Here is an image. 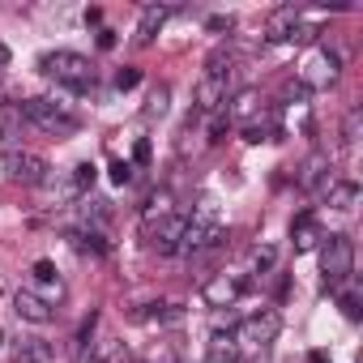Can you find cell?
<instances>
[{
    "mask_svg": "<svg viewBox=\"0 0 363 363\" xmlns=\"http://www.w3.org/2000/svg\"><path fill=\"white\" fill-rule=\"evenodd\" d=\"M90 184H94V167H90V162H77V167H73V189L82 193V189H90Z\"/></svg>",
    "mask_w": 363,
    "mask_h": 363,
    "instance_id": "obj_25",
    "label": "cell"
},
{
    "mask_svg": "<svg viewBox=\"0 0 363 363\" xmlns=\"http://www.w3.org/2000/svg\"><path fill=\"white\" fill-rule=\"evenodd\" d=\"M5 65H9V48H5V43H0V69H5Z\"/></svg>",
    "mask_w": 363,
    "mask_h": 363,
    "instance_id": "obj_37",
    "label": "cell"
},
{
    "mask_svg": "<svg viewBox=\"0 0 363 363\" xmlns=\"http://www.w3.org/2000/svg\"><path fill=\"white\" fill-rule=\"evenodd\" d=\"M291 240H295V252H312L325 235H320V227H316L312 214H299V218L291 223Z\"/></svg>",
    "mask_w": 363,
    "mask_h": 363,
    "instance_id": "obj_13",
    "label": "cell"
},
{
    "mask_svg": "<svg viewBox=\"0 0 363 363\" xmlns=\"http://www.w3.org/2000/svg\"><path fill=\"white\" fill-rule=\"evenodd\" d=\"M35 278H39L43 286H48V282H60V278H56V265H52V261H39V265H35Z\"/></svg>",
    "mask_w": 363,
    "mask_h": 363,
    "instance_id": "obj_30",
    "label": "cell"
},
{
    "mask_svg": "<svg viewBox=\"0 0 363 363\" xmlns=\"http://www.w3.org/2000/svg\"><path fill=\"white\" fill-rule=\"evenodd\" d=\"M274 261H278V248H274V244H261V248L252 252V269H257V274H269Z\"/></svg>",
    "mask_w": 363,
    "mask_h": 363,
    "instance_id": "obj_22",
    "label": "cell"
},
{
    "mask_svg": "<svg viewBox=\"0 0 363 363\" xmlns=\"http://www.w3.org/2000/svg\"><path fill=\"white\" fill-rule=\"evenodd\" d=\"M13 363H52V346L43 337H22L13 346Z\"/></svg>",
    "mask_w": 363,
    "mask_h": 363,
    "instance_id": "obj_17",
    "label": "cell"
},
{
    "mask_svg": "<svg viewBox=\"0 0 363 363\" xmlns=\"http://www.w3.org/2000/svg\"><path fill=\"white\" fill-rule=\"evenodd\" d=\"M150 363H179V354H175L171 346H154V354H150Z\"/></svg>",
    "mask_w": 363,
    "mask_h": 363,
    "instance_id": "obj_31",
    "label": "cell"
},
{
    "mask_svg": "<svg viewBox=\"0 0 363 363\" xmlns=\"http://www.w3.org/2000/svg\"><path fill=\"white\" fill-rule=\"evenodd\" d=\"M308 363H329V354H325V350H312V354H308Z\"/></svg>",
    "mask_w": 363,
    "mask_h": 363,
    "instance_id": "obj_36",
    "label": "cell"
},
{
    "mask_svg": "<svg viewBox=\"0 0 363 363\" xmlns=\"http://www.w3.org/2000/svg\"><path fill=\"white\" fill-rule=\"evenodd\" d=\"M167 18H171L167 5H145V9H141V22H137V43H150V39L162 30Z\"/></svg>",
    "mask_w": 363,
    "mask_h": 363,
    "instance_id": "obj_16",
    "label": "cell"
},
{
    "mask_svg": "<svg viewBox=\"0 0 363 363\" xmlns=\"http://www.w3.org/2000/svg\"><path fill=\"white\" fill-rule=\"evenodd\" d=\"M299 189H329L333 179H329V158L325 154H308L303 162H299Z\"/></svg>",
    "mask_w": 363,
    "mask_h": 363,
    "instance_id": "obj_11",
    "label": "cell"
},
{
    "mask_svg": "<svg viewBox=\"0 0 363 363\" xmlns=\"http://www.w3.org/2000/svg\"><path fill=\"white\" fill-rule=\"evenodd\" d=\"M337 73H342V56H337V52H329V48H320V52L308 60V69H303V77H299V82L312 90V86H329Z\"/></svg>",
    "mask_w": 363,
    "mask_h": 363,
    "instance_id": "obj_8",
    "label": "cell"
},
{
    "mask_svg": "<svg viewBox=\"0 0 363 363\" xmlns=\"http://www.w3.org/2000/svg\"><path fill=\"white\" fill-rule=\"evenodd\" d=\"M223 244V223H218V214H214V206L210 201H201V210H197V218L193 223H184V235H179V257H197V252H210V248H218Z\"/></svg>",
    "mask_w": 363,
    "mask_h": 363,
    "instance_id": "obj_1",
    "label": "cell"
},
{
    "mask_svg": "<svg viewBox=\"0 0 363 363\" xmlns=\"http://www.w3.org/2000/svg\"><path fill=\"white\" fill-rule=\"evenodd\" d=\"M99 48H116V30H103L99 35Z\"/></svg>",
    "mask_w": 363,
    "mask_h": 363,
    "instance_id": "obj_34",
    "label": "cell"
},
{
    "mask_svg": "<svg viewBox=\"0 0 363 363\" xmlns=\"http://www.w3.org/2000/svg\"><path fill=\"white\" fill-rule=\"evenodd\" d=\"M206 354H210V363H240V346H235L231 333H214L210 346H206Z\"/></svg>",
    "mask_w": 363,
    "mask_h": 363,
    "instance_id": "obj_18",
    "label": "cell"
},
{
    "mask_svg": "<svg viewBox=\"0 0 363 363\" xmlns=\"http://www.w3.org/2000/svg\"><path fill=\"white\" fill-rule=\"evenodd\" d=\"M244 291H248V282H240V278H227V274H223V278H214V282L206 286V299H210L214 308H227V303H231L235 295H244Z\"/></svg>",
    "mask_w": 363,
    "mask_h": 363,
    "instance_id": "obj_15",
    "label": "cell"
},
{
    "mask_svg": "<svg viewBox=\"0 0 363 363\" xmlns=\"http://www.w3.org/2000/svg\"><path fill=\"white\" fill-rule=\"evenodd\" d=\"M278 333H282V316H278V312H257V316L240 320V329H235L231 337H235V342H248V346H269Z\"/></svg>",
    "mask_w": 363,
    "mask_h": 363,
    "instance_id": "obj_6",
    "label": "cell"
},
{
    "mask_svg": "<svg viewBox=\"0 0 363 363\" xmlns=\"http://www.w3.org/2000/svg\"><path fill=\"white\" fill-rule=\"evenodd\" d=\"M206 26H210V30H214V35H223V30H231V26H235V22H231V18H223V13H214V18H210V22H206Z\"/></svg>",
    "mask_w": 363,
    "mask_h": 363,
    "instance_id": "obj_33",
    "label": "cell"
},
{
    "mask_svg": "<svg viewBox=\"0 0 363 363\" xmlns=\"http://www.w3.org/2000/svg\"><path fill=\"white\" fill-rule=\"evenodd\" d=\"M325 201H329V210H354L359 206V184L354 179H333V184L325 189Z\"/></svg>",
    "mask_w": 363,
    "mask_h": 363,
    "instance_id": "obj_14",
    "label": "cell"
},
{
    "mask_svg": "<svg viewBox=\"0 0 363 363\" xmlns=\"http://www.w3.org/2000/svg\"><path fill=\"white\" fill-rule=\"evenodd\" d=\"M184 223L179 214H162V218H145V244L158 252V257H175L179 248V235H184Z\"/></svg>",
    "mask_w": 363,
    "mask_h": 363,
    "instance_id": "obj_5",
    "label": "cell"
},
{
    "mask_svg": "<svg viewBox=\"0 0 363 363\" xmlns=\"http://www.w3.org/2000/svg\"><path fill=\"white\" fill-rule=\"evenodd\" d=\"M257 107H261V94H257V90H240V94L231 99V107H227V120H248Z\"/></svg>",
    "mask_w": 363,
    "mask_h": 363,
    "instance_id": "obj_20",
    "label": "cell"
},
{
    "mask_svg": "<svg viewBox=\"0 0 363 363\" xmlns=\"http://www.w3.org/2000/svg\"><path fill=\"white\" fill-rule=\"evenodd\" d=\"M111 179H116V184H128V179H133V167H128V162H111Z\"/></svg>",
    "mask_w": 363,
    "mask_h": 363,
    "instance_id": "obj_32",
    "label": "cell"
},
{
    "mask_svg": "<svg viewBox=\"0 0 363 363\" xmlns=\"http://www.w3.org/2000/svg\"><path fill=\"white\" fill-rule=\"evenodd\" d=\"M308 94H312V90H308L299 77H295V82H286V90H282V99H286V103H303Z\"/></svg>",
    "mask_w": 363,
    "mask_h": 363,
    "instance_id": "obj_26",
    "label": "cell"
},
{
    "mask_svg": "<svg viewBox=\"0 0 363 363\" xmlns=\"http://www.w3.org/2000/svg\"><path fill=\"white\" fill-rule=\"evenodd\" d=\"M73 244H77L82 252H94V257H103V252H107L103 235H94V231H73Z\"/></svg>",
    "mask_w": 363,
    "mask_h": 363,
    "instance_id": "obj_21",
    "label": "cell"
},
{
    "mask_svg": "<svg viewBox=\"0 0 363 363\" xmlns=\"http://www.w3.org/2000/svg\"><path fill=\"white\" fill-rule=\"evenodd\" d=\"M193 99H197V111H206V116L210 111H223V103H227V77H210L206 73L197 82V94Z\"/></svg>",
    "mask_w": 363,
    "mask_h": 363,
    "instance_id": "obj_10",
    "label": "cell"
},
{
    "mask_svg": "<svg viewBox=\"0 0 363 363\" xmlns=\"http://www.w3.org/2000/svg\"><path fill=\"white\" fill-rule=\"evenodd\" d=\"M316 35H320L316 26H303V22H299V26L291 30V39H286V43H316Z\"/></svg>",
    "mask_w": 363,
    "mask_h": 363,
    "instance_id": "obj_27",
    "label": "cell"
},
{
    "mask_svg": "<svg viewBox=\"0 0 363 363\" xmlns=\"http://www.w3.org/2000/svg\"><path fill=\"white\" fill-rule=\"evenodd\" d=\"M137 82H141V69H120V73H116V86H120V90H133Z\"/></svg>",
    "mask_w": 363,
    "mask_h": 363,
    "instance_id": "obj_29",
    "label": "cell"
},
{
    "mask_svg": "<svg viewBox=\"0 0 363 363\" xmlns=\"http://www.w3.org/2000/svg\"><path fill=\"white\" fill-rule=\"evenodd\" d=\"M354 269V244L350 235H329L320 248V274H325V291H337Z\"/></svg>",
    "mask_w": 363,
    "mask_h": 363,
    "instance_id": "obj_4",
    "label": "cell"
},
{
    "mask_svg": "<svg viewBox=\"0 0 363 363\" xmlns=\"http://www.w3.org/2000/svg\"><path fill=\"white\" fill-rule=\"evenodd\" d=\"M39 69H43L48 77H56L60 86H73V90L94 86V65H90L86 56H77V52H48V56L39 60Z\"/></svg>",
    "mask_w": 363,
    "mask_h": 363,
    "instance_id": "obj_2",
    "label": "cell"
},
{
    "mask_svg": "<svg viewBox=\"0 0 363 363\" xmlns=\"http://www.w3.org/2000/svg\"><path fill=\"white\" fill-rule=\"evenodd\" d=\"M342 312H346V320H359L363 316V308H359V291H342Z\"/></svg>",
    "mask_w": 363,
    "mask_h": 363,
    "instance_id": "obj_24",
    "label": "cell"
},
{
    "mask_svg": "<svg viewBox=\"0 0 363 363\" xmlns=\"http://www.w3.org/2000/svg\"><path fill=\"white\" fill-rule=\"evenodd\" d=\"M48 158L43 154H30V150H13L9 154V175L18 179V184H26V189H39V184H48Z\"/></svg>",
    "mask_w": 363,
    "mask_h": 363,
    "instance_id": "obj_7",
    "label": "cell"
},
{
    "mask_svg": "<svg viewBox=\"0 0 363 363\" xmlns=\"http://www.w3.org/2000/svg\"><path fill=\"white\" fill-rule=\"evenodd\" d=\"M22 116H26L35 128L52 133V137H73V133H77V116L65 111V107L52 103V99H26V103H22Z\"/></svg>",
    "mask_w": 363,
    "mask_h": 363,
    "instance_id": "obj_3",
    "label": "cell"
},
{
    "mask_svg": "<svg viewBox=\"0 0 363 363\" xmlns=\"http://www.w3.org/2000/svg\"><path fill=\"white\" fill-rule=\"evenodd\" d=\"M167 99H171V90L167 86H154L150 90V103H145V116H167Z\"/></svg>",
    "mask_w": 363,
    "mask_h": 363,
    "instance_id": "obj_23",
    "label": "cell"
},
{
    "mask_svg": "<svg viewBox=\"0 0 363 363\" xmlns=\"http://www.w3.org/2000/svg\"><path fill=\"white\" fill-rule=\"evenodd\" d=\"M354 137H359V111L346 116V124H342V145H354Z\"/></svg>",
    "mask_w": 363,
    "mask_h": 363,
    "instance_id": "obj_28",
    "label": "cell"
},
{
    "mask_svg": "<svg viewBox=\"0 0 363 363\" xmlns=\"http://www.w3.org/2000/svg\"><path fill=\"white\" fill-rule=\"evenodd\" d=\"M137 320H154V325H179L184 308L179 303H150V312H137Z\"/></svg>",
    "mask_w": 363,
    "mask_h": 363,
    "instance_id": "obj_19",
    "label": "cell"
},
{
    "mask_svg": "<svg viewBox=\"0 0 363 363\" xmlns=\"http://www.w3.org/2000/svg\"><path fill=\"white\" fill-rule=\"evenodd\" d=\"M13 312H18L22 320H30V325H52V320H56V308H52L39 291H18V295H13Z\"/></svg>",
    "mask_w": 363,
    "mask_h": 363,
    "instance_id": "obj_9",
    "label": "cell"
},
{
    "mask_svg": "<svg viewBox=\"0 0 363 363\" xmlns=\"http://www.w3.org/2000/svg\"><path fill=\"white\" fill-rule=\"evenodd\" d=\"M137 162H150V141H137Z\"/></svg>",
    "mask_w": 363,
    "mask_h": 363,
    "instance_id": "obj_35",
    "label": "cell"
},
{
    "mask_svg": "<svg viewBox=\"0 0 363 363\" xmlns=\"http://www.w3.org/2000/svg\"><path fill=\"white\" fill-rule=\"evenodd\" d=\"M0 342H5V333H0Z\"/></svg>",
    "mask_w": 363,
    "mask_h": 363,
    "instance_id": "obj_38",
    "label": "cell"
},
{
    "mask_svg": "<svg viewBox=\"0 0 363 363\" xmlns=\"http://www.w3.org/2000/svg\"><path fill=\"white\" fill-rule=\"evenodd\" d=\"M295 26H299V9H295V5H282V9L269 13V22H265V39H269V43H286Z\"/></svg>",
    "mask_w": 363,
    "mask_h": 363,
    "instance_id": "obj_12",
    "label": "cell"
}]
</instances>
